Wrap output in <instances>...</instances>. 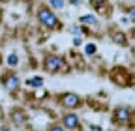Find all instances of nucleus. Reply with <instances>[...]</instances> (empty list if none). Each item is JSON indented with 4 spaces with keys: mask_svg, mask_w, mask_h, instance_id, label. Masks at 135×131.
I'll list each match as a JSON object with an SVG mask.
<instances>
[{
    "mask_svg": "<svg viewBox=\"0 0 135 131\" xmlns=\"http://www.w3.org/2000/svg\"><path fill=\"white\" fill-rule=\"evenodd\" d=\"M64 125H66V127H70V129L77 127V125H79L77 114H66V116H64Z\"/></svg>",
    "mask_w": 135,
    "mask_h": 131,
    "instance_id": "423d86ee",
    "label": "nucleus"
},
{
    "mask_svg": "<svg viewBox=\"0 0 135 131\" xmlns=\"http://www.w3.org/2000/svg\"><path fill=\"white\" fill-rule=\"evenodd\" d=\"M94 51H96L94 45H86V54H94Z\"/></svg>",
    "mask_w": 135,
    "mask_h": 131,
    "instance_id": "ddd939ff",
    "label": "nucleus"
},
{
    "mask_svg": "<svg viewBox=\"0 0 135 131\" xmlns=\"http://www.w3.org/2000/svg\"><path fill=\"white\" fill-rule=\"evenodd\" d=\"M25 120H26V114H25V112H21V110H15V112H13V122H15L17 125L25 124Z\"/></svg>",
    "mask_w": 135,
    "mask_h": 131,
    "instance_id": "0eeeda50",
    "label": "nucleus"
},
{
    "mask_svg": "<svg viewBox=\"0 0 135 131\" xmlns=\"http://www.w3.org/2000/svg\"><path fill=\"white\" fill-rule=\"evenodd\" d=\"M8 62H9V66H15V64H17V62H19V58H17V56H15V54H11V56H9V58H8Z\"/></svg>",
    "mask_w": 135,
    "mask_h": 131,
    "instance_id": "f8f14e48",
    "label": "nucleus"
},
{
    "mask_svg": "<svg viewBox=\"0 0 135 131\" xmlns=\"http://www.w3.org/2000/svg\"><path fill=\"white\" fill-rule=\"evenodd\" d=\"M62 66H64V60H62L60 56H47V58H45V62H43L45 71H51V73L58 71Z\"/></svg>",
    "mask_w": 135,
    "mask_h": 131,
    "instance_id": "f03ea898",
    "label": "nucleus"
},
{
    "mask_svg": "<svg viewBox=\"0 0 135 131\" xmlns=\"http://www.w3.org/2000/svg\"><path fill=\"white\" fill-rule=\"evenodd\" d=\"M4 86L8 90H15L17 86H19V79H17L15 75H6L4 77Z\"/></svg>",
    "mask_w": 135,
    "mask_h": 131,
    "instance_id": "39448f33",
    "label": "nucleus"
},
{
    "mask_svg": "<svg viewBox=\"0 0 135 131\" xmlns=\"http://www.w3.org/2000/svg\"><path fill=\"white\" fill-rule=\"evenodd\" d=\"M26 83H28L30 86H41V84H43V79L36 77V79H30V80H26Z\"/></svg>",
    "mask_w": 135,
    "mask_h": 131,
    "instance_id": "9d476101",
    "label": "nucleus"
},
{
    "mask_svg": "<svg viewBox=\"0 0 135 131\" xmlns=\"http://www.w3.org/2000/svg\"><path fill=\"white\" fill-rule=\"evenodd\" d=\"M38 19H40L45 26H49V28H56V26H58V21H56V17H55V13L49 11V9H45V8H41V9L38 11Z\"/></svg>",
    "mask_w": 135,
    "mask_h": 131,
    "instance_id": "f257e3e1",
    "label": "nucleus"
},
{
    "mask_svg": "<svg viewBox=\"0 0 135 131\" xmlns=\"http://www.w3.org/2000/svg\"><path fill=\"white\" fill-rule=\"evenodd\" d=\"M129 114H131L129 109L120 107V109H116V110H114V118H116V122H128V120H129Z\"/></svg>",
    "mask_w": 135,
    "mask_h": 131,
    "instance_id": "20e7f679",
    "label": "nucleus"
},
{
    "mask_svg": "<svg viewBox=\"0 0 135 131\" xmlns=\"http://www.w3.org/2000/svg\"><path fill=\"white\" fill-rule=\"evenodd\" d=\"M73 34H77V36L81 34V36H83V28H73Z\"/></svg>",
    "mask_w": 135,
    "mask_h": 131,
    "instance_id": "2eb2a0df",
    "label": "nucleus"
},
{
    "mask_svg": "<svg viewBox=\"0 0 135 131\" xmlns=\"http://www.w3.org/2000/svg\"><path fill=\"white\" fill-rule=\"evenodd\" d=\"M113 39H114L118 45H124V43H126V34H122V32H114V34H113Z\"/></svg>",
    "mask_w": 135,
    "mask_h": 131,
    "instance_id": "6e6552de",
    "label": "nucleus"
},
{
    "mask_svg": "<svg viewBox=\"0 0 135 131\" xmlns=\"http://www.w3.org/2000/svg\"><path fill=\"white\" fill-rule=\"evenodd\" d=\"M73 45H81V38H75L73 39Z\"/></svg>",
    "mask_w": 135,
    "mask_h": 131,
    "instance_id": "dca6fc26",
    "label": "nucleus"
},
{
    "mask_svg": "<svg viewBox=\"0 0 135 131\" xmlns=\"http://www.w3.org/2000/svg\"><path fill=\"white\" fill-rule=\"evenodd\" d=\"M81 23H84V24H98V19L96 17H92V15H84V17H81Z\"/></svg>",
    "mask_w": 135,
    "mask_h": 131,
    "instance_id": "1a4fd4ad",
    "label": "nucleus"
},
{
    "mask_svg": "<svg viewBox=\"0 0 135 131\" xmlns=\"http://www.w3.org/2000/svg\"><path fill=\"white\" fill-rule=\"evenodd\" d=\"M51 6H53V8H62L64 0H51Z\"/></svg>",
    "mask_w": 135,
    "mask_h": 131,
    "instance_id": "9b49d317",
    "label": "nucleus"
},
{
    "mask_svg": "<svg viewBox=\"0 0 135 131\" xmlns=\"http://www.w3.org/2000/svg\"><path fill=\"white\" fill-rule=\"evenodd\" d=\"M2 131H11V129H8V127H4V129H2Z\"/></svg>",
    "mask_w": 135,
    "mask_h": 131,
    "instance_id": "f3484780",
    "label": "nucleus"
},
{
    "mask_svg": "<svg viewBox=\"0 0 135 131\" xmlns=\"http://www.w3.org/2000/svg\"><path fill=\"white\" fill-rule=\"evenodd\" d=\"M49 131H64V129H62L60 125H51V127H49Z\"/></svg>",
    "mask_w": 135,
    "mask_h": 131,
    "instance_id": "4468645a",
    "label": "nucleus"
},
{
    "mask_svg": "<svg viewBox=\"0 0 135 131\" xmlns=\"http://www.w3.org/2000/svg\"><path fill=\"white\" fill-rule=\"evenodd\" d=\"M62 105L68 107V109H75L81 105V97L77 94H64L62 95Z\"/></svg>",
    "mask_w": 135,
    "mask_h": 131,
    "instance_id": "7ed1b4c3",
    "label": "nucleus"
}]
</instances>
